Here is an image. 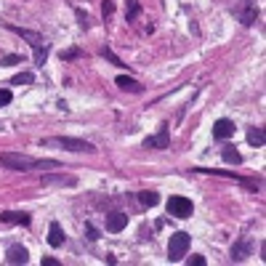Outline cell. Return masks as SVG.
<instances>
[{
    "label": "cell",
    "instance_id": "cell-1",
    "mask_svg": "<svg viewBox=\"0 0 266 266\" xmlns=\"http://www.w3.org/2000/svg\"><path fill=\"white\" fill-rule=\"evenodd\" d=\"M0 168L6 170H40V168H59V160H37V157H30V155H22V152H0Z\"/></svg>",
    "mask_w": 266,
    "mask_h": 266
},
{
    "label": "cell",
    "instance_id": "cell-2",
    "mask_svg": "<svg viewBox=\"0 0 266 266\" xmlns=\"http://www.w3.org/2000/svg\"><path fill=\"white\" fill-rule=\"evenodd\" d=\"M6 27L30 43V48L35 51V66H43L45 59H48V43H45V37L35 30H24V27H16V24H6Z\"/></svg>",
    "mask_w": 266,
    "mask_h": 266
},
{
    "label": "cell",
    "instance_id": "cell-3",
    "mask_svg": "<svg viewBox=\"0 0 266 266\" xmlns=\"http://www.w3.org/2000/svg\"><path fill=\"white\" fill-rule=\"evenodd\" d=\"M40 147H53V149H64V152H85V155H93L96 147L85 139H75V136H51L43 139Z\"/></svg>",
    "mask_w": 266,
    "mask_h": 266
},
{
    "label": "cell",
    "instance_id": "cell-4",
    "mask_svg": "<svg viewBox=\"0 0 266 266\" xmlns=\"http://www.w3.org/2000/svg\"><path fill=\"white\" fill-rule=\"evenodd\" d=\"M189 234L186 232H173L170 234V242H168V261H181L184 255H186V250H189Z\"/></svg>",
    "mask_w": 266,
    "mask_h": 266
},
{
    "label": "cell",
    "instance_id": "cell-5",
    "mask_svg": "<svg viewBox=\"0 0 266 266\" xmlns=\"http://www.w3.org/2000/svg\"><path fill=\"white\" fill-rule=\"evenodd\" d=\"M168 213L173 218H189L194 213V205H192V200H186L181 194H173L168 200Z\"/></svg>",
    "mask_w": 266,
    "mask_h": 266
},
{
    "label": "cell",
    "instance_id": "cell-6",
    "mask_svg": "<svg viewBox=\"0 0 266 266\" xmlns=\"http://www.w3.org/2000/svg\"><path fill=\"white\" fill-rule=\"evenodd\" d=\"M141 147H144V149H168L170 147V128H168V122L160 125V130L155 133V136H147Z\"/></svg>",
    "mask_w": 266,
    "mask_h": 266
},
{
    "label": "cell",
    "instance_id": "cell-7",
    "mask_svg": "<svg viewBox=\"0 0 266 266\" xmlns=\"http://www.w3.org/2000/svg\"><path fill=\"white\" fill-rule=\"evenodd\" d=\"M40 184L43 186H78V178L70 173H45Z\"/></svg>",
    "mask_w": 266,
    "mask_h": 266
},
{
    "label": "cell",
    "instance_id": "cell-8",
    "mask_svg": "<svg viewBox=\"0 0 266 266\" xmlns=\"http://www.w3.org/2000/svg\"><path fill=\"white\" fill-rule=\"evenodd\" d=\"M30 261V250L24 248V245H11V248L6 250V263H11V266H19V263H27Z\"/></svg>",
    "mask_w": 266,
    "mask_h": 266
},
{
    "label": "cell",
    "instance_id": "cell-9",
    "mask_svg": "<svg viewBox=\"0 0 266 266\" xmlns=\"http://www.w3.org/2000/svg\"><path fill=\"white\" fill-rule=\"evenodd\" d=\"M232 136H234V122H232V120H226V117L216 120V125H213V139L226 141V139H232Z\"/></svg>",
    "mask_w": 266,
    "mask_h": 266
},
{
    "label": "cell",
    "instance_id": "cell-10",
    "mask_svg": "<svg viewBox=\"0 0 266 266\" xmlns=\"http://www.w3.org/2000/svg\"><path fill=\"white\" fill-rule=\"evenodd\" d=\"M128 226V213H120V211H112L107 213V232H122Z\"/></svg>",
    "mask_w": 266,
    "mask_h": 266
},
{
    "label": "cell",
    "instance_id": "cell-11",
    "mask_svg": "<svg viewBox=\"0 0 266 266\" xmlns=\"http://www.w3.org/2000/svg\"><path fill=\"white\" fill-rule=\"evenodd\" d=\"M250 253H253V242L250 240H240V242L232 245V261H237V263L245 261Z\"/></svg>",
    "mask_w": 266,
    "mask_h": 266
},
{
    "label": "cell",
    "instance_id": "cell-12",
    "mask_svg": "<svg viewBox=\"0 0 266 266\" xmlns=\"http://www.w3.org/2000/svg\"><path fill=\"white\" fill-rule=\"evenodd\" d=\"M0 221H3V224H22V226H27L32 221V216L30 213H19V211H3V213H0Z\"/></svg>",
    "mask_w": 266,
    "mask_h": 266
},
{
    "label": "cell",
    "instance_id": "cell-13",
    "mask_svg": "<svg viewBox=\"0 0 266 266\" xmlns=\"http://www.w3.org/2000/svg\"><path fill=\"white\" fill-rule=\"evenodd\" d=\"M120 91H130V93H144V85H141L136 78H128V75H120L115 80Z\"/></svg>",
    "mask_w": 266,
    "mask_h": 266
},
{
    "label": "cell",
    "instance_id": "cell-14",
    "mask_svg": "<svg viewBox=\"0 0 266 266\" xmlns=\"http://www.w3.org/2000/svg\"><path fill=\"white\" fill-rule=\"evenodd\" d=\"M48 245L51 248H61L64 245V232H61L59 221H51V226H48Z\"/></svg>",
    "mask_w": 266,
    "mask_h": 266
},
{
    "label": "cell",
    "instance_id": "cell-15",
    "mask_svg": "<svg viewBox=\"0 0 266 266\" xmlns=\"http://www.w3.org/2000/svg\"><path fill=\"white\" fill-rule=\"evenodd\" d=\"M240 22L245 24V27H250V24H255V22H258V8H255V6H245L242 8V11H240Z\"/></svg>",
    "mask_w": 266,
    "mask_h": 266
},
{
    "label": "cell",
    "instance_id": "cell-16",
    "mask_svg": "<svg viewBox=\"0 0 266 266\" xmlns=\"http://www.w3.org/2000/svg\"><path fill=\"white\" fill-rule=\"evenodd\" d=\"M221 157H224V163H229V165H242V155L234 147H229V144L221 149Z\"/></svg>",
    "mask_w": 266,
    "mask_h": 266
},
{
    "label": "cell",
    "instance_id": "cell-17",
    "mask_svg": "<svg viewBox=\"0 0 266 266\" xmlns=\"http://www.w3.org/2000/svg\"><path fill=\"white\" fill-rule=\"evenodd\" d=\"M263 141H266V136H263V128H261V125L248 128V144H253V147H263Z\"/></svg>",
    "mask_w": 266,
    "mask_h": 266
},
{
    "label": "cell",
    "instance_id": "cell-18",
    "mask_svg": "<svg viewBox=\"0 0 266 266\" xmlns=\"http://www.w3.org/2000/svg\"><path fill=\"white\" fill-rule=\"evenodd\" d=\"M141 14V3L139 0H125V22H133Z\"/></svg>",
    "mask_w": 266,
    "mask_h": 266
},
{
    "label": "cell",
    "instance_id": "cell-19",
    "mask_svg": "<svg viewBox=\"0 0 266 266\" xmlns=\"http://www.w3.org/2000/svg\"><path fill=\"white\" fill-rule=\"evenodd\" d=\"M35 83V75L32 72H19L11 78V85H32Z\"/></svg>",
    "mask_w": 266,
    "mask_h": 266
},
{
    "label": "cell",
    "instance_id": "cell-20",
    "mask_svg": "<svg viewBox=\"0 0 266 266\" xmlns=\"http://www.w3.org/2000/svg\"><path fill=\"white\" fill-rule=\"evenodd\" d=\"M99 53H101V56H104V59H107V61H112L115 66H125V64H122V59H120V56H117L115 51L109 48V45H104V48H101Z\"/></svg>",
    "mask_w": 266,
    "mask_h": 266
},
{
    "label": "cell",
    "instance_id": "cell-21",
    "mask_svg": "<svg viewBox=\"0 0 266 266\" xmlns=\"http://www.w3.org/2000/svg\"><path fill=\"white\" fill-rule=\"evenodd\" d=\"M139 200H141V205L155 208V205H157V200H160V194H157V192H139Z\"/></svg>",
    "mask_w": 266,
    "mask_h": 266
},
{
    "label": "cell",
    "instance_id": "cell-22",
    "mask_svg": "<svg viewBox=\"0 0 266 266\" xmlns=\"http://www.w3.org/2000/svg\"><path fill=\"white\" fill-rule=\"evenodd\" d=\"M75 16H78V24L83 27V30H88V27H91V19H88V14H85L83 8H75Z\"/></svg>",
    "mask_w": 266,
    "mask_h": 266
},
{
    "label": "cell",
    "instance_id": "cell-23",
    "mask_svg": "<svg viewBox=\"0 0 266 266\" xmlns=\"http://www.w3.org/2000/svg\"><path fill=\"white\" fill-rule=\"evenodd\" d=\"M24 59H22V56H19V53H8V56H3V59H0V64H3V66H14V64H22Z\"/></svg>",
    "mask_w": 266,
    "mask_h": 266
},
{
    "label": "cell",
    "instance_id": "cell-24",
    "mask_svg": "<svg viewBox=\"0 0 266 266\" xmlns=\"http://www.w3.org/2000/svg\"><path fill=\"white\" fill-rule=\"evenodd\" d=\"M85 237H88L91 242H96L99 237H101V234H99V229H96V226H93L91 221H85Z\"/></svg>",
    "mask_w": 266,
    "mask_h": 266
},
{
    "label": "cell",
    "instance_id": "cell-25",
    "mask_svg": "<svg viewBox=\"0 0 266 266\" xmlns=\"http://www.w3.org/2000/svg\"><path fill=\"white\" fill-rule=\"evenodd\" d=\"M83 51L80 48H70V51H61V61H75V59H80Z\"/></svg>",
    "mask_w": 266,
    "mask_h": 266
},
{
    "label": "cell",
    "instance_id": "cell-26",
    "mask_svg": "<svg viewBox=\"0 0 266 266\" xmlns=\"http://www.w3.org/2000/svg\"><path fill=\"white\" fill-rule=\"evenodd\" d=\"M11 101H14V93H11V88H0V107H8Z\"/></svg>",
    "mask_w": 266,
    "mask_h": 266
},
{
    "label": "cell",
    "instance_id": "cell-27",
    "mask_svg": "<svg viewBox=\"0 0 266 266\" xmlns=\"http://www.w3.org/2000/svg\"><path fill=\"white\" fill-rule=\"evenodd\" d=\"M101 14H104V19L112 16V14H115V3H112V0H104V3H101Z\"/></svg>",
    "mask_w": 266,
    "mask_h": 266
},
{
    "label": "cell",
    "instance_id": "cell-28",
    "mask_svg": "<svg viewBox=\"0 0 266 266\" xmlns=\"http://www.w3.org/2000/svg\"><path fill=\"white\" fill-rule=\"evenodd\" d=\"M189 266H205V255H192V258H189Z\"/></svg>",
    "mask_w": 266,
    "mask_h": 266
},
{
    "label": "cell",
    "instance_id": "cell-29",
    "mask_svg": "<svg viewBox=\"0 0 266 266\" xmlns=\"http://www.w3.org/2000/svg\"><path fill=\"white\" fill-rule=\"evenodd\" d=\"M40 263H43V266H61V263H59V261H56V258H43Z\"/></svg>",
    "mask_w": 266,
    "mask_h": 266
}]
</instances>
